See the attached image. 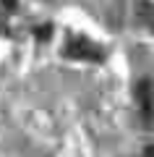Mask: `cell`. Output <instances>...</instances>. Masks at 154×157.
I'll return each instance as SVG.
<instances>
[{
    "mask_svg": "<svg viewBox=\"0 0 154 157\" xmlns=\"http://www.w3.org/2000/svg\"><path fill=\"white\" fill-rule=\"evenodd\" d=\"M66 55L71 60H92V63H102L105 60V50L89 37H81V34H73L66 42Z\"/></svg>",
    "mask_w": 154,
    "mask_h": 157,
    "instance_id": "obj_1",
    "label": "cell"
},
{
    "mask_svg": "<svg viewBox=\"0 0 154 157\" xmlns=\"http://www.w3.org/2000/svg\"><path fill=\"white\" fill-rule=\"evenodd\" d=\"M136 105H138V115L149 123L154 118V84H152V78H138V84H136Z\"/></svg>",
    "mask_w": 154,
    "mask_h": 157,
    "instance_id": "obj_2",
    "label": "cell"
},
{
    "mask_svg": "<svg viewBox=\"0 0 154 157\" xmlns=\"http://www.w3.org/2000/svg\"><path fill=\"white\" fill-rule=\"evenodd\" d=\"M138 157H154V144H149V147H146V149H144Z\"/></svg>",
    "mask_w": 154,
    "mask_h": 157,
    "instance_id": "obj_3",
    "label": "cell"
},
{
    "mask_svg": "<svg viewBox=\"0 0 154 157\" xmlns=\"http://www.w3.org/2000/svg\"><path fill=\"white\" fill-rule=\"evenodd\" d=\"M0 3H3L8 11H13V8H16V0H0Z\"/></svg>",
    "mask_w": 154,
    "mask_h": 157,
    "instance_id": "obj_4",
    "label": "cell"
}]
</instances>
